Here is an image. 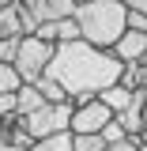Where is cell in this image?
Here are the masks:
<instances>
[{"instance_id":"obj_1","label":"cell","mask_w":147,"mask_h":151,"mask_svg":"<svg viewBox=\"0 0 147 151\" xmlns=\"http://www.w3.org/2000/svg\"><path fill=\"white\" fill-rule=\"evenodd\" d=\"M121 68L125 64L110 49H94L91 42H64V45H57L45 76L64 87L72 106H79V102L98 98L106 87L121 83Z\"/></svg>"},{"instance_id":"obj_2","label":"cell","mask_w":147,"mask_h":151,"mask_svg":"<svg viewBox=\"0 0 147 151\" xmlns=\"http://www.w3.org/2000/svg\"><path fill=\"white\" fill-rule=\"evenodd\" d=\"M72 19L79 27V42H91L94 49H113L128 30V8L121 0H83L75 4Z\"/></svg>"},{"instance_id":"obj_3","label":"cell","mask_w":147,"mask_h":151,"mask_svg":"<svg viewBox=\"0 0 147 151\" xmlns=\"http://www.w3.org/2000/svg\"><path fill=\"white\" fill-rule=\"evenodd\" d=\"M57 45H49V42H42V38H19L15 45V60H11V68L19 72V79L23 83H38L42 76L49 72V60H53Z\"/></svg>"},{"instance_id":"obj_4","label":"cell","mask_w":147,"mask_h":151,"mask_svg":"<svg viewBox=\"0 0 147 151\" xmlns=\"http://www.w3.org/2000/svg\"><path fill=\"white\" fill-rule=\"evenodd\" d=\"M34 144L27 121L15 113V94L0 98V151H27Z\"/></svg>"},{"instance_id":"obj_5","label":"cell","mask_w":147,"mask_h":151,"mask_svg":"<svg viewBox=\"0 0 147 151\" xmlns=\"http://www.w3.org/2000/svg\"><path fill=\"white\" fill-rule=\"evenodd\" d=\"M72 102H60V106H42L38 113L30 117H23L27 121V129H30V140H45V136H57V132H68L72 129Z\"/></svg>"},{"instance_id":"obj_6","label":"cell","mask_w":147,"mask_h":151,"mask_svg":"<svg viewBox=\"0 0 147 151\" xmlns=\"http://www.w3.org/2000/svg\"><path fill=\"white\" fill-rule=\"evenodd\" d=\"M113 121V113L98 102V98H91V102H79L72 110V129L68 132H75V136H102V129Z\"/></svg>"},{"instance_id":"obj_7","label":"cell","mask_w":147,"mask_h":151,"mask_svg":"<svg viewBox=\"0 0 147 151\" xmlns=\"http://www.w3.org/2000/svg\"><path fill=\"white\" fill-rule=\"evenodd\" d=\"M19 8H27L38 23H57L75 12V0H15Z\"/></svg>"},{"instance_id":"obj_8","label":"cell","mask_w":147,"mask_h":151,"mask_svg":"<svg viewBox=\"0 0 147 151\" xmlns=\"http://www.w3.org/2000/svg\"><path fill=\"white\" fill-rule=\"evenodd\" d=\"M110 53L117 57L121 64H140V60L147 57V34H140V30H125L121 42L113 45Z\"/></svg>"},{"instance_id":"obj_9","label":"cell","mask_w":147,"mask_h":151,"mask_svg":"<svg viewBox=\"0 0 147 151\" xmlns=\"http://www.w3.org/2000/svg\"><path fill=\"white\" fill-rule=\"evenodd\" d=\"M98 102H102V106H106L113 117H121V113H125L132 102H136V94H132V91H125L121 83H113V87H106V91L98 94Z\"/></svg>"},{"instance_id":"obj_10","label":"cell","mask_w":147,"mask_h":151,"mask_svg":"<svg viewBox=\"0 0 147 151\" xmlns=\"http://www.w3.org/2000/svg\"><path fill=\"white\" fill-rule=\"evenodd\" d=\"M42 106H49V102L42 98V91H38L34 83H23V87L15 91V113L19 117H30V113H38Z\"/></svg>"},{"instance_id":"obj_11","label":"cell","mask_w":147,"mask_h":151,"mask_svg":"<svg viewBox=\"0 0 147 151\" xmlns=\"http://www.w3.org/2000/svg\"><path fill=\"white\" fill-rule=\"evenodd\" d=\"M0 38H8V42L23 38V23H19V4H11V8H4V12H0Z\"/></svg>"},{"instance_id":"obj_12","label":"cell","mask_w":147,"mask_h":151,"mask_svg":"<svg viewBox=\"0 0 147 151\" xmlns=\"http://www.w3.org/2000/svg\"><path fill=\"white\" fill-rule=\"evenodd\" d=\"M34 87L42 91V98H45L49 106H60V102H68V94H64V87H60L57 79H49V76H42V79H38Z\"/></svg>"},{"instance_id":"obj_13","label":"cell","mask_w":147,"mask_h":151,"mask_svg":"<svg viewBox=\"0 0 147 151\" xmlns=\"http://www.w3.org/2000/svg\"><path fill=\"white\" fill-rule=\"evenodd\" d=\"M19 87H23L19 72L11 68V64H0V98H4V94H15Z\"/></svg>"},{"instance_id":"obj_14","label":"cell","mask_w":147,"mask_h":151,"mask_svg":"<svg viewBox=\"0 0 147 151\" xmlns=\"http://www.w3.org/2000/svg\"><path fill=\"white\" fill-rule=\"evenodd\" d=\"M102 140H106V147H113V144H125V140H128V132H125V125L113 117L110 125L102 129Z\"/></svg>"},{"instance_id":"obj_15","label":"cell","mask_w":147,"mask_h":151,"mask_svg":"<svg viewBox=\"0 0 147 151\" xmlns=\"http://www.w3.org/2000/svg\"><path fill=\"white\" fill-rule=\"evenodd\" d=\"M72 151H106L102 136H75L72 132Z\"/></svg>"},{"instance_id":"obj_16","label":"cell","mask_w":147,"mask_h":151,"mask_svg":"<svg viewBox=\"0 0 147 151\" xmlns=\"http://www.w3.org/2000/svg\"><path fill=\"white\" fill-rule=\"evenodd\" d=\"M121 87H125V91H143V87H140V64H125V68H121Z\"/></svg>"},{"instance_id":"obj_17","label":"cell","mask_w":147,"mask_h":151,"mask_svg":"<svg viewBox=\"0 0 147 151\" xmlns=\"http://www.w3.org/2000/svg\"><path fill=\"white\" fill-rule=\"evenodd\" d=\"M15 45H19V38H15V42L0 38V64H11V60H15Z\"/></svg>"},{"instance_id":"obj_18","label":"cell","mask_w":147,"mask_h":151,"mask_svg":"<svg viewBox=\"0 0 147 151\" xmlns=\"http://www.w3.org/2000/svg\"><path fill=\"white\" fill-rule=\"evenodd\" d=\"M128 30H140V34H147V15H136V12H128Z\"/></svg>"},{"instance_id":"obj_19","label":"cell","mask_w":147,"mask_h":151,"mask_svg":"<svg viewBox=\"0 0 147 151\" xmlns=\"http://www.w3.org/2000/svg\"><path fill=\"white\" fill-rule=\"evenodd\" d=\"M128 12H136V15H147V0H121Z\"/></svg>"},{"instance_id":"obj_20","label":"cell","mask_w":147,"mask_h":151,"mask_svg":"<svg viewBox=\"0 0 147 151\" xmlns=\"http://www.w3.org/2000/svg\"><path fill=\"white\" fill-rule=\"evenodd\" d=\"M106 151H136V144H132V140H125V144H113V147H106Z\"/></svg>"},{"instance_id":"obj_21","label":"cell","mask_w":147,"mask_h":151,"mask_svg":"<svg viewBox=\"0 0 147 151\" xmlns=\"http://www.w3.org/2000/svg\"><path fill=\"white\" fill-rule=\"evenodd\" d=\"M140 87L147 91V68H140Z\"/></svg>"},{"instance_id":"obj_22","label":"cell","mask_w":147,"mask_h":151,"mask_svg":"<svg viewBox=\"0 0 147 151\" xmlns=\"http://www.w3.org/2000/svg\"><path fill=\"white\" fill-rule=\"evenodd\" d=\"M143 136H147V98H143Z\"/></svg>"},{"instance_id":"obj_23","label":"cell","mask_w":147,"mask_h":151,"mask_svg":"<svg viewBox=\"0 0 147 151\" xmlns=\"http://www.w3.org/2000/svg\"><path fill=\"white\" fill-rule=\"evenodd\" d=\"M11 4H15V0H0V12H4V8H11Z\"/></svg>"},{"instance_id":"obj_24","label":"cell","mask_w":147,"mask_h":151,"mask_svg":"<svg viewBox=\"0 0 147 151\" xmlns=\"http://www.w3.org/2000/svg\"><path fill=\"white\" fill-rule=\"evenodd\" d=\"M75 4H83V0H75Z\"/></svg>"}]
</instances>
